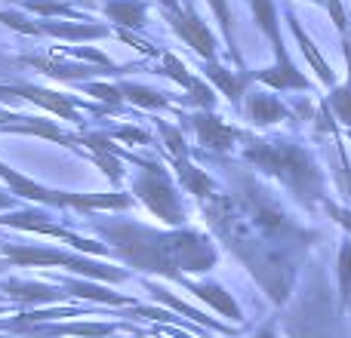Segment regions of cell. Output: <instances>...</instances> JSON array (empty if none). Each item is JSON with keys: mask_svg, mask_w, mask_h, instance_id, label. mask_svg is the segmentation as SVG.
Here are the masks:
<instances>
[{"mask_svg": "<svg viewBox=\"0 0 351 338\" xmlns=\"http://www.w3.org/2000/svg\"><path fill=\"white\" fill-rule=\"evenodd\" d=\"M339 286L342 302H351V243H342L339 249Z\"/></svg>", "mask_w": 351, "mask_h": 338, "instance_id": "cell-29", "label": "cell"}, {"mask_svg": "<svg viewBox=\"0 0 351 338\" xmlns=\"http://www.w3.org/2000/svg\"><path fill=\"white\" fill-rule=\"evenodd\" d=\"M6 172H10V166H6V164H0V175H6Z\"/></svg>", "mask_w": 351, "mask_h": 338, "instance_id": "cell-42", "label": "cell"}, {"mask_svg": "<svg viewBox=\"0 0 351 338\" xmlns=\"http://www.w3.org/2000/svg\"><path fill=\"white\" fill-rule=\"evenodd\" d=\"M121 92H123V99H130L133 105H142V108H164L167 105V99L160 96V92L145 90V86H139V83H123Z\"/></svg>", "mask_w": 351, "mask_h": 338, "instance_id": "cell-23", "label": "cell"}, {"mask_svg": "<svg viewBox=\"0 0 351 338\" xmlns=\"http://www.w3.org/2000/svg\"><path fill=\"white\" fill-rule=\"evenodd\" d=\"M290 28H293V34H296V40H299V49L305 53V59L311 62V68L317 71V77H321V83L324 86H336V74H333V68L324 62V55L317 53V47H315V40H311L308 34L302 31V25L296 22V16L290 12Z\"/></svg>", "mask_w": 351, "mask_h": 338, "instance_id": "cell-12", "label": "cell"}, {"mask_svg": "<svg viewBox=\"0 0 351 338\" xmlns=\"http://www.w3.org/2000/svg\"><path fill=\"white\" fill-rule=\"evenodd\" d=\"M247 160L265 169V172H271L274 179H280L296 197L308 200V203L321 200L324 175L299 145H290V142H253L247 148Z\"/></svg>", "mask_w": 351, "mask_h": 338, "instance_id": "cell-1", "label": "cell"}, {"mask_svg": "<svg viewBox=\"0 0 351 338\" xmlns=\"http://www.w3.org/2000/svg\"><path fill=\"white\" fill-rule=\"evenodd\" d=\"M6 181H10V187L16 194H22V197H28V200H34V203H49V206H62V191H47V187H40V185H34L31 179H25V175H19V172H6L3 175Z\"/></svg>", "mask_w": 351, "mask_h": 338, "instance_id": "cell-14", "label": "cell"}, {"mask_svg": "<svg viewBox=\"0 0 351 338\" xmlns=\"http://www.w3.org/2000/svg\"><path fill=\"white\" fill-rule=\"evenodd\" d=\"M12 90H16V96H19V99H28V102L40 105V108L53 111V114L65 117V120H77V105L68 102V99H65V96H59V92L40 90V86H31V83H16Z\"/></svg>", "mask_w": 351, "mask_h": 338, "instance_id": "cell-8", "label": "cell"}, {"mask_svg": "<svg viewBox=\"0 0 351 338\" xmlns=\"http://www.w3.org/2000/svg\"><path fill=\"white\" fill-rule=\"evenodd\" d=\"M253 3V16L259 22V28L271 37V43H280V31H278V10H274V0H250Z\"/></svg>", "mask_w": 351, "mask_h": 338, "instance_id": "cell-21", "label": "cell"}, {"mask_svg": "<svg viewBox=\"0 0 351 338\" xmlns=\"http://www.w3.org/2000/svg\"><path fill=\"white\" fill-rule=\"evenodd\" d=\"M247 111H250V120L259 123V127H268L274 120H284L287 117V108L278 102L274 96H265V92H253L247 99Z\"/></svg>", "mask_w": 351, "mask_h": 338, "instance_id": "cell-13", "label": "cell"}, {"mask_svg": "<svg viewBox=\"0 0 351 338\" xmlns=\"http://www.w3.org/2000/svg\"><path fill=\"white\" fill-rule=\"evenodd\" d=\"M0 224H10V228H25V231H34V234H49V237H62V240H71V246L86 249V252H105L102 243H90L84 237L71 234V231L59 228V224L47 222V216H37V212H16V216H0Z\"/></svg>", "mask_w": 351, "mask_h": 338, "instance_id": "cell-5", "label": "cell"}, {"mask_svg": "<svg viewBox=\"0 0 351 338\" xmlns=\"http://www.w3.org/2000/svg\"><path fill=\"white\" fill-rule=\"evenodd\" d=\"M173 31L194 49L197 55H204L206 62L216 59V37L206 28V22H200V16L194 12L191 3H185V10L173 12Z\"/></svg>", "mask_w": 351, "mask_h": 338, "instance_id": "cell-4", "label": "cell"}, {"mask_svg": "<svg viewBox=\"0 0 351 338\" xmlns=\"http://www.w3.org/2000/svg\"><path fill=\"white\" fill-rule=\"evenodd\" d=\"M53 333L62 335H86V338H105L114 333L111 323H68V326H56Z\"/></svg>", "mask_w": 351, "mask_h": 338, "instance_id": "cell-26", "label": "cell"}, {"mask_svg": "<svg viewBox=\"0 0 351 338\" xmlns=\"http://www.w3.org/2000/svg\"><path fill=\"white\" fill-rule=\"evenodd\" d=\"M274 55H278V65L265 68V71H256V74H250V77L271 86V90H308L311 86L308 77L290 62V55H287V49H284V40L274 43Z\"/></svg>", "mask_w": 351, "mask_h": 338, "instance_id": "cell-6", "label": "cell"}, {"mask_svg": "<svg viewBox=\"0 0 351 338\" xmlns=\"http://www.w3.org/2000/svg\"><path fill=\"white\" fill-rule=\"evenodd\" d=\"M0 22H6L10 28H16V31H25V34H40V25L25 22V18L16 16V12H0Z\"/></svg>", "mask_w": 351, "mask_h": 338, "instance_id": "cell-33", "label": "cell"}, {"mask_svg": "<svg viewBox=\"0 0 351 338\" xmlns=\"http://www.w3.org/2000/svg\"><path fill=\"white\" fill-rule=\"evenodd\" d=\"M102 234L114 237L121 255L142 271L179 277V234H154L142 224H102Z\"/></svg>", "mask_w": 351, "mask_h": 338, "instance_id": "cell-2", "label": "cell"}, {"mask_svg": "<svg viewBox=\"0 0 351 338\" xmlns=\"http://www.w3.org/2000/svg\"><path fill=\"white\" fill-rule=\"evenodd\" d=\"M105 16L121 25L123 31H139V28H145L148 6L142 0H108L105 3Z\"/></svg>", "mask_w": 351, "mask_h": 338, "instance_id": "cell-10", "label": "cell"}, {"mask_svg": "<svg viewBox=\"0 0 351 338\" xmlns=\"http://www.w3.org/2000/svg\"><path fill=\"white\" fill-rule=\"evenodd\" d=\"M160 133H164V139H167V145H170L173 157H176V160L185 157V142H182L179 129H173V127H167V123H160Z\"/></svg>", "mask_w": 351, "mask_h": 338, "instance_id": "cell-32", "label": "cell"}, {"mask_svg": "<svg viewBox=\"0 0 351 338\" xmlns=\"http://www.w3.org/2000/svg\"><path fill=\"white\" fill-rule=\"evenodd\" d=\"M6 292H12V296L22 298V302H56V298H59V292H53L49 286L16 283V280H10V283H6Z\"/></svg>", "mask_w": 351, "mask_h": 338, "instance_id": "cell-22", "label": "cell"}, {"mask_svg": "<svg viewBox=\"0 0 351 338\" xmlns=\"http://www.w3.org/2000/svg\"><path fill=\"white\" fill-rule=\"evenodd\" d=\"M210 6H213V12L219 16V25H222L225 40L231 43V12H228V3H225V0H210Z\"/></svg>", "mask_w": 351, "mask_h": 338, "instance_id": "cell-34", "label": "cell"}, {"mask_svg": "<svg viewBox=\"0 0 351 338\" xmlns=\"http://www.w3.org/2000/svg\"><path fill=\"white\" fill-rule=\"evenodd\" d=\"M191 292H194L197 298H204L206 304H213L219 314L231 317V320H241V308H237L234 298H231L228 292L222 289V286H191Z\"/></svg>", "mask_w": 351, "mask_h": 338, "instance_id": "cell-19", "label": "cell"}, {"mask_svg": "<svg viewBox=\"0 0 351 338\" xmlns=\"http://www.w3.org/2000/svg\"><path fill=\"white\" fill-rule=\"evenodd\" d=\"M206 77H210L213 83H216L219 90H222L225 96H228V102H234V105L241 102L243 86H247L250 80H253L250 74H231V71H225L222 65H213V62L206 65Z\"/></svg>", "mask_w": 351, "mask_h": 338, "instance_id": "cell-15", "label": "cell"}, {"mask_svg": "<svg viewBox=\"0 0 351 338\" xmlns=\"http://www.w3.org/2000/svg\"><path fill=\"white\" fill-rule=\"evenodd\" d=\"M25 62L40 68L49 77H62V80H80L86 74H93V68H86V65H62V62H53V59H25Z\"/></svg>", "mask_w": 351, "mask_h": 338, "instance_id": "cell-20", "label": "cell"}, {"mask_svg": "<svg viewBox=\"0 0 351 338\" xmlns=\"http://www.w3.org/2000/svg\"><path fill=\"white\" fill-rule=\"evenodd\" d=\"M121 139H127V142H139V145H148V133H142V129H121Z\"/></svg>", "mask_w": 351, "mask_h": 338, "instance_id": "cell-36", "label": "cell"}, {"mask_svg": "<svg viewBox=\"0 0 351 338\" xmlns=\"http://www.w3.org/2000/svg\"><path fill=\"white\" fill-rule=\"evenodd\" d=\"M160 3H164V6H170V12H179V10H182V6H179V0H160Z\"/></svg>", "mask_w": 351, "mask_h": 338, "instance_id": "cell-38", "label": "cell"}, {"mask_svg": "<svg viewBox=\"0 0 351 338\" xmlns=\"http://www.w3.org/2000/svg\"><path fill=\"white\" fill-rule=\"evenodd\" d=\"M136 194L139 200L167 224H182L185 222V209L179 203V194H176L170 175L160 164H142V175L136 181Z\"/></svg>", "mask_w": 351, "mask_h": 338, "instance_id": "cell-3", "label": "cell"}, {"mask_svg": "<svg viewBox=\"0 0 351 338\" xmlns=\"http://www.w3.org/2000/svg\"><path fill=\"white\" fill-rule=\"evenodd\" d=\"M154 292H158V298H160V302H164V304H170V308L182 311V314H188V317H191V320H197V323H206V326H216V323H213V320H206L204 314H197V311H194V308H188L185 302H179V298H173L170 292H160V289H154Z\"/></svg>", "mask_w": 351, "mask_h": 338, "instance_id": "cell-31", "label": "cell"}, {"mask_svg": "<svg viewBox=\"0 0 351 338\" xmlns=\"http://www.w3.org/2000/svg\"><path fill=\"white\" fill-rule=\"evenodd\" d=\"M3 252L19 265H65L74 268V255L56 252V249H37V246H3Z\"/></svg>", "mask_w": 351, "mask_h": 338, "instance_id": "cell-11", "label": "cell"}, {"mask_svg": "<svg viewBox=\"0 0 351 338\" xmlns=\"http://www.w3.org/2000/svg\"><path fill=\"white\" fill-rule=\"evenodd\" d=\"M176 169H179L182 185H185L188 191L194 194V197H200V200L213 197V181H210V175L200 172L197 166L188 164V157H179V160H176Z\"/></svg>", "mask_w": 351, "mask_h": 338, "instance_id": "cell-17", "label": "cell"}, {"mask_svg": "<svg viewBox=\"0 0 351 338\" xmlns=\"http://www.w3.org/2000/svg\"><path fill=\"white\" fill-rule=\"evenodd\" d=\"M43 31L56 37H65V40H96V37L108 34V28H102V25H59V22H43L40 34Z\"/></svg>", "mask_w": 351, "mask_h": 338, "instance_id": "cell-18", "label": "cell"}, {"mask_svg": "<svg viewBox=\"0 0 351 338\" xmlns=\"http://www.w3.org/2000/svg\"><path fill=\"white\" fill-rule=\"evenodd\" d=\"M68 292L84 296V298H96V302H105V304H127L123 296H114V292L99 289V286H90V283H68Z\"/></svg>", "mask_w": 351, "mask_h": 338, "instance_id": "cell-27", "label": "cell"}, {"mask_svg": "<svg viewBox=\"0 0 351 338\" xmlns=\"http://www.w3.org/2000/svg\"><path fill=\"white\" fill-rule=\"evenodd\" d=\"M6 129H10V133H37L53 142H68L65 135L59 133V127H53V123H47V120H34V117H28V123H6Z\"/></svg>", "mask_w": 351, "mask_h": 338, "instance_id": "cell-25", "label": "cell"}, {"mask_svg": "<svg viewBox=\"0 0 351 338\" xmlns=\"http://www.w3.org/2000/svg\"><path fill=\"white\" fill-rule=\"evenodd\" d=\"M62 206H80V209H96V206L123 209V206H130V197H123V194H62Z\"/></svg>", "mask_w": 351, "mask_h": 338, "instance_id": "cell-16", "label": "cell"}, {"mask_svg": "<svg viewBox=\"0 0 351 338\" xmlns=\"http://www.w3.org/2000/svg\"><path fill=\"white\" fill-rule=\"evenodd\" d=\"M86 92L96 99H102V102H111V105H121L123 102V92L121 86H111V83H86Z\"/></svg>", "mask_w": 351, "mask_h": 338, "instance_id": "cell-30", "label": "cell"}, {"mask_svg": "<svg viewBox=\"0 0 351 338\" xmlns=\"http://www.w3.org/2000/svg\"><path fill=\"white\" fill-rule=\"evenodd\" d=\"M256 338H274V333H271V329H262V333L256 335Z\"/></svg>", "mask_w": 351, "mask_h": 338, "instance_id": "cell-41", "label": "cell"}, {"mask_svg": "<svg viewBox=\"0 0 351 338\" xmlns=\"http://www.w3.org/2000/svg\"><path fill=\"white\" fill-rule=\"evenodd\" d=\"M164 68H167V74H170V77L176 80V83H182L188 92H191V99L200 105V108H206V111H210L213 105H216V96H213V90H210V86H206V83H200L197 77H191V74H188V68L182 65V62L176 59V55L164 53Z\"/></svg>", "mask_w": 351, "mask_h": 338, "instance_id": "cell-9", "label": "cell"}, {"mask_svg": "<svg viewBox=\"0 0 351 338\" xmlns=\"http://www.w3.org/2000/svg\"><path fill=\"white\" fill-rule=\"evenodd\" d=\"M327 108H333V114L339 117L346 127H351V80L342 86H333V92H330V99H327Z\"/></svg>", "mask_w": 351, "mask_h": 338, "instance_id": "cell-24", "label": "cell"}, {"mask_svg": "<svg viewBox=\"0 0 351 338\" xmlns=\"http://www.w3.org/2000/svg\"><path fill=\"white\" fill-rule=\"evenodd\" d=\"M12 120H22V117L12 114V111H3V108H0V123H12Z\"/></svg>", "mask_w": 351, "mask_h": 338, "instance_id": "cell-37", "label": "cell"}, {"mask_svg": "<svg viewBox=\"0 0 351 338\" xmlns=\"http://www.w3.org/2000/svg\"><path fill=\"white\" fill-rule=\"evenodd\" d=\"M191 127H194V133H197L200 145L213 148V151H228L231 142L237 139V129L228 127V123L216 114H194Z\"/></svg>", "mask_w": 351, "mask_h": 338, "instance_id": "cell-7", "label": "cell"}, {"mask_svg": "<svg viewBox=\"0 0 351 338\" xmlns=\"http://www.w3.org/2000/svg\"><path fill=\"white\" fill-rule=\"evenodd\" d=\"M324 206H327V212L342 224V228L351 231V209H342V206H336V203H324Z\"/></svg>", "mask_w": 351, "mask_h": 338, "instance_id": "cell-35", "label": "cell"}, {"mask_svg": "<svg viewBox=\"0 0 351 338\" xmlns=\"http://www.w3.org/2000/svg\"><path fill=\"white\" fill-rule=\"evenodd\" d=\"M346 62H348V74H351V40H346Z\"/></svg>", "mask_w": 351, "mask_h": 338, "instance_id": "cell-40", "label": "cell"}, {"mask_svg": "<svg viewBox=\"0 0 351 338\" xmlns=\"http://www.w3.org/2000/svg\"><path fill=\"white\" fill-rule=\"evenodd\" d=\"M6 206H12V197L10 194H0V209H6Z\"/></svg>", "mask_w": 351, "mask_h": 338, "instance_id": "cell-39", "label": "cell"}, {"mask_svg": "<svg viewBox=\"0 0 351 338\" xmlns=\"http://www.w3.org/2000/svg\"><path fill=\"white\" fill-rule=\"evenodd\" d=\"M311 3H321V0H311Z\"/></svg>", "mask_w": 351, "mask_h": 338, "instance_id": "cell-43", "label": "cell"}, {"mask_svg": "<svg viewBox=\"0 0 351 338\" xmlns=\"http://www.w3.org/2000/svg\"><path fill=\"white\" fill-rule=\"evenodd\" d=\"M25 6L40 16H71V18H80V12H74L68 3H56V0H25Z\"/></svg>", "mask_w": 351, "mask_h": 338, "instance_id": "cell-28", "label": "cell"}]
</instances>
